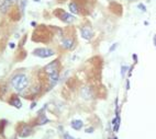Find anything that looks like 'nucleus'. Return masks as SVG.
<instances>
[{
    "instance_id": "f257e3e1",
    "label": "nucleus",
    "mask_w": 156,
    "mask_h": 139,
    "mask_svg": "<svg viewBox=\"0 0 156 139\" xmlns=\"http://www.w3.org/2000/svg\"><path fill=\"white\" fill-rule=\"evenodd\" d=\"M11 85H12V87H13L18 92H21V91H23V90L28 87V85H29L28 77L25 76V75H23V73L17 75V76H14L13 78L11 79Z\"/></svg>"
},
{
    "instance_id": "f03ea898",
    "label": "nucleus",
    "mask_w": 156,
    "mask_h": 139,
    "mask_svg": "<svg viewBox=\"0 0 156 139\" xmlns=\"http://www.w3.org/2000/svg\"><path fill=\"white\" fill-rule=\"evenodd\" d=\"M54 54H55L54 50L51 48H37L33 50V55L40 57V58H47V57L53 56Z\"/></svg>"
},
{
    "instance_id": "7ed1b4c3",
    "label": "nucleus",
    "mask_w": 156,
    "mask_h": 139,
    "mask_svg": "<svg viewBox=\"0 0 156 139\" xmlns=\"http://www.w3.org/2000/svg\"><path fill=\"white\" fill-rule=\"evenodd\" d=\"M17 2H18V0H4L2 3L0 5V11H1L2 13H7L8 10H9L12 6L15 5Z\"/></svg>"
},
{
    "instance_id": "20e7f679",
    "label": "nucleus",
    "mask_w": 156,
    "mask_h": 139,
    "mask_svg": "<svg viewBox=\"0 0 156 139\" xmlns=\"http://www.w3.org/2000/svg\"><path fill=\"white\" fill-rule=\"evenodd\" d=\"M80 34H82V37L85 38V40H91V37L93 36V32H92L91 27H84L80 29Z\"/></svg>"
},
{
    "instance_id": "39448f33",
    "label": "nucleus",
    "mask_w": 156,
    "mask_h": 139,
    "mask_svg": "<svg viewBox=\"0 0 156 139\" xmlns=\"http://www.w3.org/2000/svg\"><path fill=\"white\" fill-rule=\"evenodd\" d=\"M32 133V128L30 127L29 125H23L21 127V129L19 131V136L21 137V138H25V137H29L30 135Z\"/></svg>"
},
{
    "instance_id": "423d86ee",
    "label": "nucleus",
    "mask_w": 156,
    "mask_h": 139,
    "mask_svg": "<svg viewBox=\"0 0 156 139\" xmlns=\"http://www.w3.org/2000/svg\"><path fill=\"white\" fill-rule=\"evenodd\" d=\"M56 70H58V60L52 61V63L48 64V65L45 67V72L47 73V75H50V73L56 71Z\"/></svg>"
},
{
    "instance_id": "0eeeda50",
    "label": "nucleus",
    "mask_w": 156,
    "mask_h": 139,
    "mask_svg": "<svg viewBox=\"0 0 156 139\" xmlns=\"http://www.w3.org/2000/svg\"><path fill=\"white\" fill-rule=\"evenodd\" d=\"M60 18V20L64 21L65 23H72L75 21V17H74L73 14L67 13V12H62Z\"/></svg>"
},
{
    "instance_id": "6e6552de",
    "label": "nucleus",
    "mask_w": 156,
    "mask_h": 139,
    "mask_svg": "<svg viewBox=\"0 0 156 139\" xmlns=\"http://www.w3.org/2000/svg\"><path fill=\"white\" fill-rule=\"evenodd\" d=\"M48 78H50V81H51V83H52V85H56L58 79H60V72H58V70H56V71L50 73V75H48Z\"/></svg>"
},
{
    "instance_id": "1a4fd4ad",
    "label": "nucleus",
    "mask_w": 156,
    "mask_h": 139,
    "mask_svg": "<svg viewBox=\"0 0 156 139\" xmlns=\"http://www.w3.org/2000/svg\"><path fill=\"white\" fill-rule=\"evenodd\" d=\"M62 45L66 50H72L74 47V40L73 38H64L62 41Z\"/></svg>"
},
{
    "instance_id": "9d476101",
    "label": "nucleus",
    "mask_w": 156,
    "mask_h": 139,
    "mask_svg": "<svg viewBox=\"0 0 156 139\" xmlns=\"http://www.w3.org/2000/svg\"><path fill=\"white\" fill-rule=\"evenodd\" d=\"M12 106H14L15 108H22V103H21V100L19 99L18 96H12L11 99H10V102H9Z\"/></svg>"
},
{
    "instance_id": "9b49d317",
    "label": "nucleus",
    "mask_w": 156,
    "mask_h": 139,
    "mask_svg": "<svg viewBox=\"0 0 156 139\" xmlns=\"http://www.w3.org/2000/svg\"><path fill=\"white\" fill-rule=\"evenodd\" d=\"M82 96H83L85 100H89L90 98H91L92 96L91 90H90L89 87H85V88H83V90H82Z\"/></svg>"
},
{
    "instance_id": "f8f14e48",
    "label": "nucleus",
    "mask_w": 156,
    "mask_h": 139,
    "mask_svg": "<svg viewBox=\"0 0 156 139\" xmlns=\"http://www.w3.org/2000/svg\"><path fill=\"white\" fill-rule=\"evenodd\" d=\"M83 126H84V123H83V121H80V119H75V121L72 122V128H74L75 130L82 129Z\"/></svg>"
},
{
    "instance_id": "ddd939ff",
    "label": "nucleus",
    "mask_w": 156,
    "mask_h": 139,
    "mask_svg": "<svg viewBox=\"0 0 156 139\" xmlns=\"http://www.w3.org/2000/svg\"><path fill=\"white\" fill-rule=\"evenodd\" d=\"M69 10L73 14H78L79 13V8L76 2H70L69 3Z\"/></svg>"
},
{
    "instance_id": "4468645a",
    "label": "nucleus",
    "mask_w": 156,
    "mask_h": 139,
    "mask_svg": "<svg viewBox=\"0 0 156 139\" xmlns=\"http://www.w3.org/2000/svg\"><path fill=\"white\" fill-rule=\"evenodd\" d=\"M46 123H48V119H47V117L45 115H42L40 116V121H39V125H44Z\"/></svg>"
},
{
    "instance_id": "2eb2a0df",
    "label": "nucleus",
    "mask_w": 156,
    "mask_h": 139,
    "mask_svg": "<svg viewBox=\"0 0 156 139\" xmlns=\"http://www.w3.org/2000/svg\"><path fill=\"white\" fill-rule=\"evenodd\" d=\"M64 139H76V138H74V137H72L69 134H67V133H65L64 134Z\"/></svg>"
},
{
    "instance_id": "dca6fc26",
    "label": "nucleus",
    "mask_w": 156,
    "mask_h": 139,
    "mask_svg": "<svg viewBox=\"0 0 156 139\" xmlns=\"http://www.w3.org/2000/svg\"><path fill=\"white\" fill-rule=\"evenodd\" d=\"M138 8L142 10V11H145V10H146V8L144 7V5H143V3H140V5H138Z\"/></svg>"
},
{
    "instance_id": "f3484780",
    "label": "nucleus",
    "mask_w": 156,
    "mask_h": 139,
    "mask_svg": "<svg viewBox=\"0 0 156 139\" xmlns=\"http://www.w3.org/2000/svg\"><path fill=\"white\" fill-rule=\"evenodd\" d=\"M126 69H128V67H126V66H123V67H122V70H121V75H122V76H124V72H125V70H126Z\"/></svg>"
},
{
    "instance_id": "a211bd4d",
    "label": "nucleus",
    "mask_w": 156,
    "mask_h": 139,
    "mask_svg": "<svg viewBox=\"0 0 156 139\" xmlns=\"http://www.w3.org/2000/svg\"><path fill=\"white\" fill-rule=\"evenodd\" d=\"M117 46H118V44H113V45H112V46L110 47V52H113V50H115V47H117Z\"/></svg>"
},
{
    "instance_id": "6ab92c4d",
    "label": "nucleus",
    "mask_w": 156,
    "mask_h": 139,
    "mask_svg": "<svg viewBox=\"0 0 156 139\" xmlns=\"http://www.w3.org/2000/svg\"><path fill=\"white\" fill-rule=\"evenodd\" d=\"M93 131V128H88V129H86V133H92Z\"/></svg>"
},
{
    "instance_id": "aec40b11",
    "label": "nucleus",
    "mask_w": 156,
    "mask_h": 139,
    "mask_svg": "<svg viewBox=\"0 0 156 139\" xmlns=\"http://www.w3.org/2000/svg\"><path fill=\"white\" fill-rule=\"evenodd\" d=\"M9 47H10V48H14V44H13V43H10Z\"/></svg>"
},
{
    "instance_id": "412c9836",
    "label": "nucleus",
    "mask_w": 156,
    "mask_h": 139,
    "mask_svg": "<svg viewBox=\"0 0 156 139\" xmlns=\"http://www.w3.org/2000/svg\"><path fill=\"white\" fill-rule=\"evenodd\" d=\"M129 1H134V0H129Z\"/></svg>"
}]
</instances>
